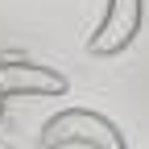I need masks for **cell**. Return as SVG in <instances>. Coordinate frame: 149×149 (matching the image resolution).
<instances>
[{
  "label": "cell",
  "instance_id": "1",
  "mask_svg": "<svg viewBox=\"0 0 149 149\" xmlns=\"http://www.w3.org/2000/svg\"><path fill=\"white\" fill-rule=\"evenodd\" d=\"M66 145H87V149H128L116 120L91 108H62L42 124V149H66Z\"/></svg>",
  "mask_w": 149,
  "mask_h": 149
},
{
  "label": "cell",
  "instance_id": "2",
  "mask_svg": "<svg viewBox=\"0 0 149 149\" xmlns=\"http://www.w3.org/2000/svg\"><path fill=\"white\" fill-rule=\"evenodd\" d=\"M141 25H145V0H108L95 33L87 37V54H95V58H116V54H124L137 42Z\"/></svg>",
  "mask_w": 149,
  "mask_h": 149
},
{
  "label": "cell",
  "instance_id": "3",
  "mask_svg": "<svg viewBox=\"0 0 149 149\" xmlns=\"http://www.w3.org/2000/svg\"><path fill=\"white\" fill-rule=\"evenodd\" d=\"M70 83L62 70L42 66V62H25V58H4L0 62V108L8 100L21 95H66Z\"/></svg>",
  "mask_w": 149,
  "mask_h": 149
},
{
  "label": "cell",
  "instance_id": "4",
  "mask_svg": "<svg viewBox=\"0 0 149 149\" xmlns=\"http://www.w3.org/2000/svg\"><path fill=\"white\" fill-rule=\"evenodd\" d=\"M0 120H4V108H0Z\"/></svg>",
  "mask_w": 149,
  "mask_h": 149
}]
</instances>
